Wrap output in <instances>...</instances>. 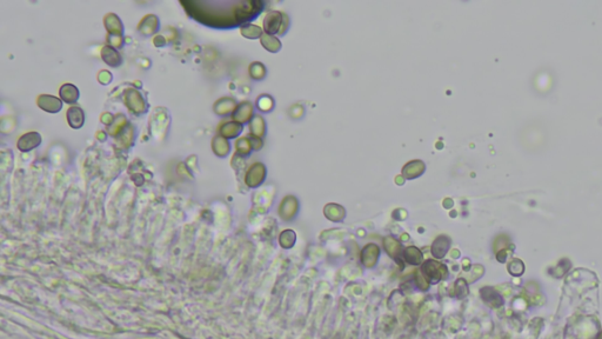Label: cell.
<instances>
[{
    "mask_svg": "<svg viewBox=\"0 0 602 339\" xmlns=\"http://www.w3.org/2000/svg\"><path fill=\"white\" fill-rule=\"evenodd\" d=\"M295 243V233L293 231H285L281 233L280 237V244L283 247H292Z\"/></svg>",
    "mask_w": 602,
    "mask_h": 339,
    "instance_id": "cell-21",
    "label": "cell"
},
{
    "mask_svg": "<svg viewBox=\"0 0 602 339\" xmlns=\"http://www.w3.org/2000/svg\"><path fill=\"white\" fill-rule=\"evenodd\" d=\"M250 73L251 77L254 78V79H263L265 74H266V70L260 62H253L250 67Z\"/></svg>",
    "mask_w": 602,
    "mask_h": 339,
    "instance_id": "cell-20",
    "label": "cell"
},
{
    "mask_svg": "<svg viewBox=\"0 0 602 339\" xmlns=\"http://www.w3.org/2000/svg\"><path fill=\"white\" fill-rule=\"evenodd\" d=\"M324 212L325 215L327 216V218L334 222L341 221L343 217H345V210L340 205H336V204H328V205H326Z\"/></svg>",
    "mask_w": 602,
    "mask_h": 339,
    "instance_id": "cell-13",
    "label": "cell"
},
{
    "mask_svg": "<svg viewBox=\"0 0 602 339\" xmlns=\"http://www.w3.org/2000/svg\"><path fill=\"white\" fill-rule=\"evenodd\" d=\"M251 131L254 137H263L265 134V121L260 115H255L251 122Z\"/></svg>",
    "mask_w": 602,
    "mask_h": 339,
    "instance_id": "cell-17",
    "label": "cell"
},
{
    "mask_svg": "<svg viewBox=\"0 0 602 339\" xmlns=\"http://www.w3.org/2000/svg\"><path fill=\"white\" fill-rule=\"evenodd\" d=\"M403 258L411 265H419L422 262L421 251L414 246H409L403 251Z\"/></svg>",
    "mask_w": 602,
    "mask_h": 339,
    "instance_id": "cell-14",
    "label": "cell"
},
{
    "mask_svg": "<svg viewBox=\"0 0 602 339\" xmlns=\"http://www.w3.org/2000/svg\"><path fill=\"white\" fill-rule=\"evenodd\" d=\"M40 143H42L40 134L37 133V132H30V133L24 134V136L19 138L17 146L23 152H27V151H31L34 147L40 145Z\"/></svg>",
    "mask_w": 602,
    "mask_h": 339,
    "instance_id": "cell-4",
    "label": "cell"
},
{
    "mask_svg": "<svg viewBox=\"0 0 602 339\" xmlns=\"http://www.w3.org/2000/svg\"><path fill=\"white\" fill-rule=\"evenodd\" d=\"M378 256H379V247L376 246L374 244H368L367 246L364 247L361 252V260L366 266H373L377 263Z\"/></svg>",
    "mask_w": 602,
    "mask_h": 339,
    "instance_id": "cell-9",
    "label": "cell"
},
{
    "mask_svg": "<svg viewBox=\"0 0 602 339\" xmlns=\"http://www.w3.org/2000/svg\"><path fill=\"white\" fill-rule=\"evenodd\" d=\"M257 103H258L257 104L258 108H259L261 111H270V110L273 109V105H274L273 99L269 96L260 97V98L258 99Z\"/></svg>",
    "mask_w": 602,
    "mask_h": 339,
    "instance_id": "cell-22",
    "label": "cell"
},
{
    "mask_svg": "<svg viewBox=\"0 0 602 339\" xmlns=\"http://www.w3.org/2000/svg\"><path fill=\"white\" fill-rule=\"evenodd\" d=\"M426 170V165L421 160H413L403 166L402 175L406 179H414L420 177Z\"/></svg>",
    "mask_w": 602,
    "mask_h": 339,
    "instance_id": "cell-5",
    "label": "cell"
},
{
    "mask_svg": "<svg viewBox=\"0 0 602 339\" xmlns=\"http://www.w3.org/2000/svg\"><path fill=\"white\" fill-rule=\"evenodd\" d=\"M298 211V200L294 197H285L280 205V215L283 219H291Z\"/></svg>",
    "mask_w": 602,
    "mask_h": 339,
    "instance_id": "cell-7",
    "label": "cell"
},
{
    "mask_svg": "<svg viewBox=\"0 0 602 339\" xmlns=\"http://www.w3.org/2000/svg\"><path fill=\"white\" fill-rule=\"evenodd\" d=\"M449 238H447L446 235H440L439 238H437L436 241L432 245V253H433V256L437 257V258H443L445 254L447 253V251L449 250Z\"/></svg>",
    "mask_w": 602,
    "mask_h": 339,
    "instance_id": "cell-8",
    "label": "cell"
},
{
    "mask_svg": "<svg viewBox=\"0 0 602 339\" xmlns=\"http://www.w3.org/2000/svg\"><path fill=\"white\" fill-rule=\"evenodd\" d=\"M242 130L239 122H227L221 127V134L227 138H234L240 133Z\"/></svg>",
    "mask_w": 602,
    "mask_h": 339,
    "instance_id": "cell-16",
    "label": "cell"
},
{
    "mask_svg": "<svg viewBox=\"0 0 602 339\" xmlns=\"http://www.w3.org/2000/svg\"><path fill=\"white\" fill-rule=\"evenodd\" d=\"M421 272L422 275L425 276V278H426V281L433 282V284L440 282L441 279H443L447 276L446 266L442 265L441 263L434 262V260H427V262L422 265Z\"/></svg>",
    "mask_w": 602,
    "mask_h": 339,
    "instance_id": "cell-2",
    "label": "cell"
},
{
    "mask_svg": "<svg viewBox=\"0 0 602 339\" xmlns=\"http://www.w3.org/2000/svg\"><path fill=\"white\" fill-rule=\"evenodd\" d=\"M252 113H253V108H252L251 104L242 103L234 111L233 118H234L239 124H242V122H246L252 117Z\"/></svg>",
    "mask_w": 602,
    "mask_h": 339,
    "instance_id": "cell-11",
    "label": "cell"
},
{
    "mask_svg": "<svg viewBox=\"0 0 602 339\" xmlns=\"http://www.w3.org/2000/svg\"><path fill=\"white\" fill-rule=\"evenodd\" d=\"M67 119L71 127L80 128L85 121L84 111L80 108H77V106H72L67 111Z\"/></svg>",
    "mask_w": 602,
    "mask_h": 339,
    "instance_id": "cell-10",
    "label": "cell"
},
{
    "mask_svg": "<svg viewBox=\"0 0 602 339\" xmlns=\"http://www.w3.org/2000/svg\"><path fill=\"white\" fill-rule=\"evenodd\" d=\"M241 33L245 37H247L248 39H255V38H259L261 36V28L255 26V25H246V26H242Z\"/></svg>",
    "mask_w": 602,
    "mask_h": 339,
    "instance_id": "cell-19",
    "label": "cell"
},
{
    "mask_svg": "<svg viewBox=\"0 0 602 339\" xmlns=\"http://www.w3.org/2000/svg\"><path fill=\"white\" fill-rule=\"evenodd\" d=\"M38 105H39L44 111L51 113L59 112L62 108V103L60 102V99L52 96H40L39 99H38Z\"/></svg>",
    "mask_w": 602,
    "mask_h": 339,
    "instance_id": "cell-6",
    "label": "cell"
},
{
    "mask_svg": "<svg viewBox=\"0 0 602 339\" xmlns=\"http://www.w3.org/2000/svg\"><path fill=\"white\" fill-rule=\"evenodd\" d=\"M60 97L64 102L68 104H73L79 98V91L72 84L62 85L60 89Z\"/></svg>",
    "mask_w": 602,
    "mask_h": 339,
    "instance_id": "cell-12",
    "label": "cell"
},
{
    "mask_svg": "<svg viewBox=\"0 0 602 339\" xmlns=\"http://www.w3.org/2000/svg\"><path fill=\"white\" fill-rule=\"evenodd\" d=\"M266 175V168L261 163H255L246 174V184L250 187H257L263 183Z\"/></svg>",
    "mask_w": 602,
    "mask_h": 339,
    "instance_id": "cell-3",
    "label": "cell"
},
{
    "mask_svg": "<svg viewBox=\"0 0 602 339\" xmlns=\"http://www.w3.org/2000/svg\"><path fill=\"white\" fill-rule=\"evenodd\" d=\"M288 27V17L278 11H271L264 19V28L267 34H282Z\"/></svg>",
    "mask_w": 602,
    "mask_h": 339,
    "instance_id": "cell-1",
    "label": "cell"
},
{
    "mask_svg": "<svg viewBox=\"0 0 602 339\" xmlns=\"http://www.w3.org/2000/svg\"><path fill=\"white\" fill-rule=\"evenodd\" d=\"M261 44H263V46L265 47V49L270 52H278L280 50V47H281V43H280V40L278 39V38H275L274 36H271V34H267V33H265L261 36Z\"/></svg>",
    "mask_w": 602,
    "mask_h": 339,
    "instance_id": "cell-15",
    "label": "cell"
},
{
    "mask_svg": "<svg viewBox=\"0 0 602 339\" xmlns=\"http://www.w3.org/2000/svg\"><path fill=\"white\" fill-rule=\"evenodd\" d=\"M236 149H238V152L241 153V155H248V153L251 152L252 149V143L248 139H246V138H242L238 141V144H236Z\"/></svg>",
    "mask_w": 602,
    "mask_h": 339,
    "instance_id": "cell-23",
    "label": "cell"
},
{
    "mask_svg": "<svg viewBox=\"0 0 602 339\" xmlns=\"http://www.w3.org/2000/svg\"><path fill=\"white\" fill-rule=\"evenodd\" d=\"M384 249H386L387 252H388L389 256H392L393 258H396V256H398V253L400 252V250H401V247H400V244L396 241L394 238H386L384 239Z\"/></svg>",
    "mask_w": 602,
    "mask_h": 339,
    "instance_id": "cell-18",
    "label": "cell"
}]
</instances>
